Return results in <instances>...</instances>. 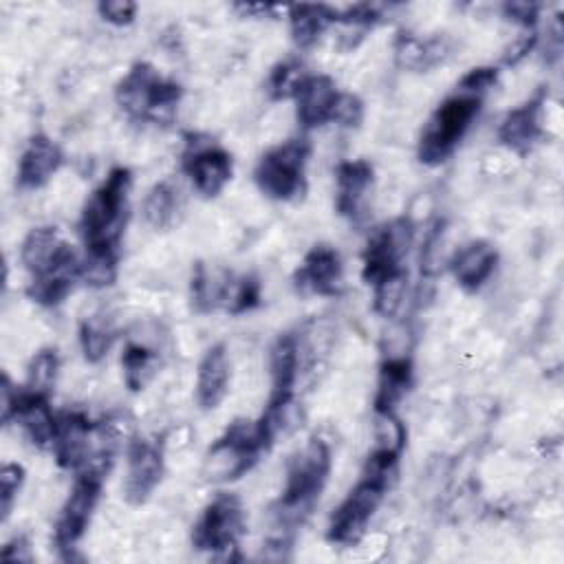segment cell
<instances>
[{
  "mask_svg": "<svg viewBox=\"0 0 564 564\" xmlns=\"http://www.w3.org/2000/svg\"><path fill=\"white\" fill-rule=\"evenodd\" d=\"M542 106L544 90H538L524 104L511 108L498 123V141L516 154H527L544 134Z\"/></svg>",
  "mask_w": 564,
  "mask_h": 564,
  "instance_id": "obj_17",
  "label": "cell"
},
{
  "mask_svg": "<svg viewBox=\"0 0 564 564\" xmlns=\"http://www.w3.org/2000/svg\"><path fill=\"white\" fill-rule=\"evenodd\" d=\"M231 366L227 346L223 341L212 344L200 357L196 372V401L203 410H216L229 392Z\"/></svg>",
  "mask_w": 564,
  "mask_h": 564,
  "instance_id": "obj_21",
  "label": "cell"
},
{
  "mask_svg": "<svg viewBox=\"0 0 564 564\" xmlns=\"http://www.w3.org/2000/svg\"><path fill=\"white\" fill-rule=\"evenodd\" d=\"M247 529L245 505L236 494L214 496L192 529V544L207 553H229L240 544Z\"/></svg>",
  "mask_w": 564,
  "mask_h": 564,
  "instance_id": "obj_9",
  "label": "cell"
},
{
  "mask_svg": "<svg viewBox=\"0 0 564 564\" xmlns=\"http://www.w3.org/2000/svg\"><path fill=\"white\" fill-rule=\"evenodd\" d=\"M117 339L112 322L104 315H90L79 324V348L88 364H99L110 352Z\"/></svg>",
  "mask_w": 564,
  "mask_h": 564,
  "instance_id": "obj_30",
  "label": "cell"
},
{
  "mask_svg": "<svg viewBox=\"0 0 564 564\" xmlns=\"http://www.w3.org/2000/svg\"><path fill=\"white\" fill-rule=\"evenodd\" d=\"M15 399H18V386L9 379L7 372H2V381H0V416H2V425H11V414H13Z\"/></svg>",
  "mask_w": 564,
  "mask_h": 564,
  "instance_id": "obj_42",
  "label": "cell"
},
{
  "mask_svg": "<svg viewBox=\"0 0 564 564\" xmlns=\"http://www.w3.org/2000/svg\"><path fill=\"white\" fill-rule=\"evenodd\" d=\"M496 264H498V251L487 240L467 242L449 260V269L456 284L467 293L480 291L485 282L491 278Z\"/></svg>",
  "mask_w": 564,
  "mask_h": 564,
  "instance_id": "obj_22",
  "label": "cell"
},
{
  "mask_svg": "<svg viewBox=\"0 0 564 564\" xmlns=\"http://www.w3.org/2000/svg\"><path fill=\"white\" fill-rule=\"evenodd\" d=\"M414 242V223L408 216H399L379 229L366 242L361 278L366 284H377L379 280L403 271V260Z\"/></svg>",
  "mask_w": 564,
  "mask_h": 564,
  "instance_id": "obj_10",
  "label": "cell"
},
{
  "mask_svg": "<svg viewBox=\"0 0 564 564\" xmlns=\"http://www.w3.org/2000/svg\"><path fill=\"white\" fill-rule=\"evenodd\" d=\"M165 469L163 447L150 436H134L126 449V476H123V498L128 505H143L152 491L159 487Z\"/></svg>",
  "mask_w": 564,
  "mask_h": 564,
  "instance_id": "obj_12",
  "label": "cell"
},
{
  "mask_svg": "<svg viewBox=\"0 0 564 564\" xmlns=\"http://www.w3.org/2000/svg\"><path fill=\"white\" fill-rule=\"evenodd\" d=\"M64 152L62 148L44 132H35L29 137L15 172V185L22 192L44 187L51 176L62 167Z\"/></svg>",
  "mask_w": 564,
  "mask_h": 564,
  "instance_id": "obj_16",
  "label": "cell"
},
{
  "mask_svg": "<svg viewBox=\"0 0 564 564\" xmlns=\"http://www.w3.org/2000/svg\"><path fill=\"white\" fill-rule=\"evenodd\" d=\"M414 381V366L410 355H388L379 366L375 414H397L399 403L410 392Z\"/></svg>",
  "mask_w": 564,
  "mask_h": 564,
  "instance_id": "obj_23",
  "label": "cell"
},
{
  "mask_svg": "<svg viewBox=\"0 0 564 564\" xmlns=\"http://www.w3.org/2000/svg\"><path fill=\"white\" fill-rule=\"evenodd\" d=\"M295 289L311 295L337 297L344 291V264L330 245H313L293 273Z\"/></svg>",
  "mask_w": 564,
  "mask_h": 564,
  "instance_id": "obj_14",
  "label": "cell"
},
{
  "mask_svg": "<svg viewBox=\"0 0 564 564\" xmlns=\"http://www.w3.org/2000/svg\"><path fill=\"white\" fill-rule=\"evenodd\" d=\"M308 73L304 70V64L300 57H284L280 59L267 79V93L273 101H282V99H293V95L297 93L300 84L304 82Z\"/></svg>",
  "mask_w": 564,
  "mask_h": 564,
  "instance_id": "obj_32",
  "label": "cell"
},
{
  "mask_svg": "<svg viewBox=\"0 0 564 564\" xmlns=\"http://www.w3.org/2000/svg\"><path fill=\"white\" fill-rule=\"evenodd\" d=\"M57 370H59V355L55 348H40L29 366H26V383L24 388L33 390V392H40V394H46L51 397L53 388H55V381H57Z\"/></svg>",
  "mask_w": 564,
  "mask_h": 564,
  "instance_id": "obj_33",
  "label": "cell"
},
{
  "mask_svg": "<svg viewBox=\"0 0 564 564\" xmlns=\"http://www.w3.org/2000/svg\"><path fill=\"white\" fill-rule=\"evenodd\" d=\"M181 167L200 196L214 198L231 181L234 159L209 137L192 134L185 143Z\"/></svg>",
  "mask_w": 564,
  "mask_h": 564,
  "instance_id": "obj_11",
  "label": "cell"
},
{
  "mask_svg": "<svg viewBox=\"0 0 564 564\" xmlns=\"http://www.w3.org/2000/svg\"><path fill=\"white\" fill-rule=\"evenodd\" d=\"M449 55V42L445 37H416L412 33H399L394 42V57L401 68L430 70L445 62Z\"/></svg>",
  "mask_w": 564,
  "mask_h": 564,
  "instance_id": "obj_26",
  "label": "cell"
},
{
  "mask_svg": "<svg viewBox=\"0 0 564 564\" xmlns=\"http://www.w3.org/2000/svg\"><path fill=\"white\" fill-rule=\"evenodd\" d=\"M82 280V256L66 240L53 256V260L33 273L26 284V295L40 306H57Z\"/></svg>",
  "mask_w": 564,
  "mask_h": 564,
  "instance_id": "obj_13",
  "label": "cell"
},
{
  "mask_svg": "<svg viewBox=\"0 0 564 564\" xmlns=\"http://www.w3.org/2000/svg\"><path fill=\"white\" fill-rule=\"evenodd\" d=\"M291 37L300 51H306L319 42V37L337 24L339 9L328 4H291L289 9Z\"/></svg>",
  "mask_w": 564,
  "mask_h": 564,
  "instance_id": "obj_25",
  "label": "cell"
},
{
  "mask_svg": "<svg viewBox=\"0 0 564 564\" xmlns=\"http://www.w3.org/2000/svg\"><path fill=\"white\" fill-rule=\"evenodd\" d=\"M2 560L9 562H31V546L24 535H13L4 546H2Z\"/></svg>",
  "mask_w": 564,
  "mask_h": 564,
  "instance_id": "obj_43",
  "label": "cell"
},
{
  "mask_svg": "<svg viewBox=\"0 0 564 564\" xmlns=\"http://www.w3.org/2000/svg\"><path fill=\"white\" fill-rule=\"evenodd\" d=\"M337 84L328 75H306L300 84L297 93L293 95L295 101V119L297 126L308 132L315 128H322L326 123H333L335 106L339 99Z\"/></svg>",
  "mask_w": 564,
  "mask_h": 564,
  "instance_id": "obj_15",
  "label": "cell"
},
{
  "mask_svg": "<svg viewBox=\"0 0 564 564\" xmlns=\"http://www.w3.org/2000/svg\"><path fill=\"white\" fill-rule=\"evenodd\" d=\"M161 366L159 350L145 341L130 339L121 350V375L130 392L143 390Z\"/></svg>",
  "mask_w": 564,
  "mask_h": 564,
  "instance_id": "obj_28",
  "label": "cell"
},
{
  "mask_svg": "<svg viewBox=\"0 0 564 564\" xmlns=\"http://www.w3.org/2000/svg\"><path fill=\"white\" fill-rule=\"evenodd\" d=\"M375 181V167L366 159L341 161L335 170V209L339 216L357 220Z\"/></svg>",
  "mask_w": 564,
  "mask_h": 564,
  "instance_id": "obj_19",
  "label": "cell"
},
{
  "mask_svg": "<svg viewBox=\"0 0 564 564\" xmlns=\"http://www.w3.org/2000/svg\"><path fill=\"white\" fill-rule=\"evenodd\" d=\"M234 273L225 271L220 267L207 264L203 260H198L192 269V278H189V300H192V308L200 315L214 313L218 308H225L231 284H234Z\"/></svg>",
  "mask_w": 564,
  "mask_h": 564,
  "instance_id": "obj_24",
  "label": "cell"
},
{
  "mask_svg": "<svg viewBox=\"0 0 564 564\" xmlns=\"http://www.w3.org/2000/svg\"><path fill=\"white\" fill-rule=\"evenodd\" d=\"M390 482L361 471L357 485L346 494V498L335 507L328 518L326 540L337 546H355L368 531L372 516L386 498Z\"/></svg>",
  "mask_w": 564,
  "mask_h": 564,
  "instance_id": "obj_7",
  "label": "cell"
},
{
  "mask_svg": "<svg viewBox=\"0 0 564 564\" xmlns=\"http://www.w3.org/2000/svg\"><path fill=\"white\" fill-rule=\"evenodd\" d=\"M262 302V284L258 280V275L253 273H245V275H236L225 311L229 315H242L253 311L256 306H260Z\"/></svg>",
  "mask_w": 564,
  "mask_h": 564,
  "instance_id": "obj_35",
  "label": "cell"
},
{
  "mask_svg": "<svg viewBox=\"0 0 564 564\" xmlns=\"http://www.w3.org/2000/svg\"><path fill=\"white\" fill-rule=\"evenodd\" d=\"M11 423H18L35 447L51 449L57 427V414L51 410L46 394L33 392L24 386L18 388Z\"/></svg>",
  "mask_w": 564,
  "mask_h": 564,
  "instance_id": "obj_18",
  "label": "cell"
},
{
  "mask_svg": "<svg viewBox=\"0 0 564 564\" xmlns=\"http://www.w3.org/2000/svg\"><path fill=\"white\" fill-rule=\"evenodd\" d=\"M330 465V447L319 436L308 438V443L289 458L282 494L271 509L275 527L282 529V533L295 531L311 516L328 482Z\"/></svg>",
  "mask_w": 564,
  "mask_h": 564,
  "instance_id": "obj_1",
  "label": "cell"
},
{
  "mask_svg": "<svg viewBox=\"0 0 564 564\" xmlns=\"http://www.w3.org/2000/svg\"><path fill=\"white\" fill-rule=\"evenodd\" d=\"M119 249H86L82 256V280L93 289L110 286L117 280Z\"/></svg>",
  "mask_w": 564,
  "mask_h": 564,
  "instance_id": "obj_31",
  "label": "cell"
},
{
  "mask_svg": "<svg viewBox=\"0 0 564 564\" xmlns=\"http://www.w3.org/2000/svg\"><path fill=\"white\" fill-rule=\"evenodd\" d=\"M535 42H538V35H535V31H524L520 37H516L513 42H511V46L505 51V57H502V62L507 64V66H513V64H518L533 46H535Z\"/></svg>",
  "mask_w": 564,
  "mask_h": 564,
  "instance_id": "obj_41",
  "label": "cell"
},
{
  "mask_svg": "<svg viewBox=\"0 0 564 564\" xmlns=\"http://www.w3.org/2000/svg\"><path fill=\"white\" fill-rule=\"evenodd\" d=\"M302 350L295 333H280L269 350V370H271V394L273 403L295 401V383L300 375Z\"/></svg>",
  "mask_w": 564,
  "mask_h": 564,
  "instance_id": "obj_20",
  "label": "cell"
},
{
  "mask_svg": "<svg viewBox=\"0 0 564 564\" xmlns=\"http://www.w3.org/2000/svg\"><path fill=\"white\" fill-rule=\"evenodd\" d=\"M496 82H498V68L496 66H478V68L467 70L458 79V86L469 88V90L480 93V95H487L494 88Z\"/></svg>",
  "mask_w": 564,
  "mask_h": 564,
  "instance_id": "obj_39",
  "label": "cell"
},
{
  "mask_svg": "<svg viewBox=\"0 0 564 564\" xmlns=\"http://www.w3.org/2000/svg\"><path fill=\"white\" fill-rule=\"evenodd\" d=\"M405 291H408V271L405 269L372 284L375 313H379L381 317H394L403 306Z\"/></svg>",
  "mask_w": 564,
  "mask_h": 564,
  "instance_id": "obj_34",
  "label": "cell"
},
{
  "mask_svg": "<svg viewBox=\"0 0 564 564\" xmlns=\"http://www.w3.org/2000/svg\"><path fill=\"white\" fill-rule=\"evenodd\" d=\"M75 474H77L75 482L68 491V496L59 509V516L55 520V527H53V544L64 560L73 557L77 542L84 538V533L90 524L93 511L99 502L101 487H104L108 471L97 469V467H86Z\"/></svg>",
  "mask_w": 564,
  "mask_h": 564,
  "instance_id": "obj_8",
  "label": "cell"
},
{
  "mask_svg": "<svg viewBox=\"0 0 564 564\" xmlns=\"http://www.w3.org/2000/svg\"><path fill=\"white\" fill-rule=\"evenodd\" d=\"M62 242L64 240L59 238L57 227H51V225L33 227L20 245V262L24 264L29 275L44 269L53 260V256L57 253Z\"/></svg>",
  "mask_w": 564,
  "mask_h": 564,
  "instance_id": "obj_29",
  "label": "cell"
},
{
  "mask_svg": "<svg viewBox=\"0 0 564 564\" xmlns=\"http://www.w3.org/2000/svg\"><path fill=\"white\" fill-rule=\"evenodd\" d=\"M271 447L264 443L256 421L236 419L209 445L203 463V476L212 482H229L245 476Z\"/></svg>",
  "mask_w": 564,
  "mask_h": 564,
  "instance_id": "obj_6",
  "label": "cell"
},
{
  "mask_svg": "<svg viewBox=\"0 0 564 564\" xmlns=\"http://www.w3.org/2000/svg\"><path fill=\"white\" fill-rule=\"evenodd\" d=\"M482 101L485 95L456 84L454 93H449L423 123L416 145L419 161L425 165L445 163L465 139L482 108Z\"/></svg>",
  "mask_w": 564,
  "mask_h": 564,
  "instance_id": "obj_3",
  "label": "cell"
},
{
  "mask_svg": "<svg viewBox=\"0 0 564 564\" xmlns=\"http://www.w3.org/2000/svg\"><path fill=\"white\" fill-rule=\"evenodd\" d=\"M132 172L117 165L86 198L79 216V234L86 249H119L128 223Z\"/></svg>",
  "mask_w": 564,
  "mask_h": 564,
  "instance_id": "obj_2",
  "label": "cell"
},
{
  "mask_svg": "<svg viewBox=\"0 0 564 564\" xmlns=\"http://www.w3.org/2000/svg\"><path fill=\"white\" fill-rule=\"evenodd\" d=\"M183 214V194L172 178L154 183L143 200V218L152 229H170Z\"/></svg>",
  "mask_w": 564,
  "mask_h": 564,
  "instance_id": "obj_27",
  "label": "cell"
},
{
  "mask_svg": "<svg viewBox=\"0 0 564 564\" xmlns=\"http://www.w3.org/2000/svg\"><path fill=\"white\" fill-rule=\"evenodd\" d=\"M26 478V471L22 465L18 463H4L0 469V518L2 522H7V518L11 516L13 502L18 498V491L22 489Z\"/></svg>",
  "mask_w": 564,
  "mask_h": 564,
  "instance_id": "obj_36",
  "label": "cell"
},
{
  "mask_svg": "<svg viewBox=\"0 0 564 564\" xmlns=\"http://www.w3.org/2000/svg\"><path fill=\"white\" fill-rule=\"evenodd\" d=\"M311 156V143L304 137L286 139L267 150L256 167L253 181L258 189L273 200H297L306 192V165Z\"/></svg>",
  "mask_w": 564,
  "mask_h": 564,
  "instance_id": "obj_5",
  "label": "cell"
},
{
  "mask_svg": "<svg viewBox=\"0 0 564 564\" xmlns=\"http://www.w3.org/2000/svg\"><path fill=\"white\" fill-rule=\"evenodd\" d=\"M364 121V101L352 93H341L335 106L333 123L344 128H359Z\"/></svg>",
  "mask_w": 564,
  "mask_h": 564,
  "instance_id": "obj_37",
  "label": "cell"
},
{
  "mask_svg": "<svg viewBox=\"0 0 564 564\" xmlns=\"http://www.w3.org/2000/svg\"><path fill=\"white\" fill-rule=\"evenodd\" d=\"M183 97V86L163 77L152 64L134 62L115 86V101L126 117L145 123H170Z\"/></svg>",
  "mask_w": 564,
  "mask_h": 564,
  "instance_id": "obj_4",
  "label": "cell"
},
{
  "mask_svg": "<svg viewBox=\"0 0 564 564\" xmlns=\"http://www.w3.org/2000/svg\"><path fill=\"white\" fill-rule=\"evenodd\" d=\"M502 13L511 22H518L524 31H533V26L540 18V4H535V2H505Z\"/></svg>",
  "mask_w": 564,
  "mask_h": 564,
  "instance_id": "obj_40",
  "label": "cell"
},
{
  "mask_svg": "<svg viewBox=\"0 0 564 564\" xmlns=\"http://www.w3.org/2000/svg\"><path fill=\"white\" fill-rule=\"evenodd\" d=\"M137 2L132 0H101L97 4V13L101 20L115 24V26H128L132 24L137 15Z\"/></svg>",
  "mask_w": 564,
  "mask_h": 564,
  "instance_id": "obj_38",
  "label": "cell"
}]
</instances>
